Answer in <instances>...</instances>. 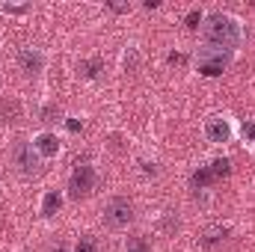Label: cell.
Returning a JSON list of instances; mask_svg holds the SVG:
<instances>
[{
    "instance_id": "cell-1",
    "label": "cell",
    "mask_w": 255,
    "mask_h": 252,
    "mask_svg": "<svg viewBox=\"0 0 255 252\" xmlns=\"http://www.w3.org/2000/svg\"><path fill=\"white\" fill-rule=\"evenodd\" d=\"M205 39L208 45L214 48H223V51H235L241 42H244V27L235 15H226V12H211L205 18Z\"/></svg>"
},
{
    "instance_id": "cell-2",
    "label": "cell",
    "mask_w": 255,
    "mask_h": 252,
    "mask_svg": "<svg viewBox=\"0 0 255 252\" xmlns=\"http://www.w3.org/2000/svg\"><path fill=\"white\" fill-rule=\"evenodd\" d=\"M229 65H232V51H223V48H214V45L199 48V60H196L199 74H205V77H220Z\"/></svg>"
},
{
    "instance_id": "cell-3",
    "label": "cell",
    "mask_w": 255,
    "mask_h": 252,
    "mask_svg": "<svg viewBox=\"0 0 255 252\" xmlns=\"http://www.w3.org/2000/svg\"><path fill=\"white\" fill-rule=\"evenodd\" d=\"M95 181H98V175H95V169L89 166V163H74V169H71V175H68V196L71 199H83V196H89L92 190H95Z\"/></svg>"
},
{
    "instance_id": "cell-4",
    "label": "cell",
    "mask_w": 255,
    "mask_h": 252,
    "mask_svg": "<svg viewBox=\"0 0 255 252\" xmlns=\"http://www.w3.org/2000/svg\"><path fill=\"white\" fill-rule=\"evenodd\" d=\"M130 220H133V205H130V199L125 196H113L107 205H104V223L110 226V229H128L130 226Z\"/></svg>"
},
{
    "instance_id": "cell-5",
    "label": "cell",
    "mask_w": 255,
    "mask_h": 252,
    "mask_svg": "<svg viewBox=\"0 0 255 252\" xmlns=\"http://www.w3.org/2000/svg\"><path fill=\"white\" fill-rule=\"evenodd\" d=\"M12 160H15V166H18L21 175H33L39 169V154H36L33 142H27V139H18L12 145Z\"/></svg>"
},
{
    "instance_id": "cell-6",
    "label": "cell",
    "mask_w": 255,
    "mask_h": 252,
    "mask_svg": "<svg viewBox=\"0 0 255 252\" xmlns=\"http://www.w3.org/2000/svg\"><path fill=\"white\" fill-rule=\"evenodd\" d=\"M18 68L27 74V77H36L42 68H45V54L39 48H24L18 54Z\"/></svg>"
},
{
    "instance_id": "cell-7",
    "label": "cell",
    "mask_w": 255,
    "mask_h": 252,
    "mask_svg": "<svg viewBox=\"0 0 255 252\" xmlns=\"http://www.w3.org/2000/svg\"><path fill=\"white\" fill-rule=\"evenodd\" d=\"M205 136H208L211 142H217V145L229 142V139H232V125H229V119H223V116H211V119L205 122Z\"/></svg>"
},
{
    "instance_id": "cell-8",
    "label": "cell",
    "mask_w": 255,
    "mask_h": 252,
    "mask_svg": "<svg viewBox=\"0 0 255 252\" xmlns=\"http://www.w3.org/2000/svg\"><path fill=\"white\" fill-rule=\"evenodd\" d=\"M33 148H36V154H39V157L51 160V157H57V154H60V136H57V133H51V130L36 133V136H33Z\"/></svg>"
},
{
    "instance_id": "cell-9",
    "label": "cell",
    "mask_w": 255,
    "mask_h": 252,
    "mask_svg": "<svg viewBox=\"0 0 255 252\" xmlns=\"http://www.w3.org/2000/svg\"><path fill=\"white\" fill-rule=\"evenodd\" d=\"M229 238V226H211V229H205L202 232V238H199V244L205 247V250H211V247H217V244H223Z\"/></svg>"
},
{
    "instance_id": "cell-10",
    "label": "cell",
    "mask_w": 255,
    "mask_h": 252,
    "mask_svg": "<svg viewBox=\"0 0 255 252\" xmlns=\"http://www.w3.org/2000/svg\"><path fill=\"white\" fill-rule=\"evenodd\" d=\"M63 208V193L60 190H48L42 199V214L45 217H57V211Z\"/></svg>"
},
{
    "instance_id": "cell-11",
    "label": "cell",
    "mask_w": 255,
    "mask_h": 252,
    "mask_svg": "<svg viewBox=\"0 0 255 252\" xmlns=\"http://www.w3.org/2000/svg\"><path fill=\"white\" fill-rule=\"evenodd\" d=\"M18 116H21V104H18L15 98H3V101H0V125L15 122Z\"/></svg>"
},
{
    "instance_id": "cell-12",
    "label": "cell",
    "mask_w": 255,
    "mask_h": 252,
    "mask_svg": "<svg viewBox=\"0 0 255 252\" xmlns=\"http://www.w3.org/2000/svg\"><path fill=\"white\" fill-rule=\"evenodd\" d=\"M190 184H193V190H205V187H211V184H217L211 166H199V169L190 175Z\"/></svg>"
},
{
    "instance_id": "cell-13",
    "label": "cell",
    "mask_w": 255,
    "mask_h": 252,
    "mask_svg": "<svg viewBox=\"0 0 255 252\" xmlns=\"http://www.w3.org/2000/svg\"><path fill=\"white\" fill-rule=\"evenodd\" d=\"M101 71H104V60H83V63H80V74H83L86 80L101 77Z\"/></svg>"
},
{
    "instance_id": "cell-14",
    "label": "cell",
    "mask_w": 255,
    "mask_h": 252,
    "mask_svg": "<svg viewBox=\"0 0 255 252\" xmlns=\"http://www.w3.org/2000/svg\"><path fill=\"white\" fill-rule=\"evenodd\" d=\"M211 172H214L217 181H220V178H229V175H232V160H229V157H217V160L211 163Z\"/></svg>"
},
{
    "instance_id": "cell-15",
    "label": "cell",
    "mask_w": 255,
    "mask_h": 252,
    "mask_svg": "<svg viewBox=\"0 0 255 252\" xmlns=\"http://www.w3.org/2000/svg\"><path fill=\"white\" fill-rule=\"evenodd\" d=\"M74 252H101V247L95 244V238H92V235H83V238L77 241Z\"/></svg>"
},
{
    "instance_id": "cell-16",
    "label": "cell",
    "mask_w": 255,
    "mask_h": 252,
    "mask_svg": "<svg viewBox=\"0 0 255 252\" xmlns=\"http://www.w3.org/2000/svg\"><path fill=\"white\" fill-rule=\"evenodd\" d=\"M122 65H125V71H136V68H139V54H136V48H128L125 51Z\"/></svg>"
},
{
    "instance_id": "cell-17",
    "label": "cell",
    "mask_w": 255,
    "mask_h": 252,
    "mask_svg": "<svg viewBox=\"0 0 255 252\" xmlns=\"http://www.w3.org/2000/svg\"><path fill=\"white\" fill-rule=\"evenodd\" d=\"M125 252H151V247H148V241H142V238H130Z\"/></svg>"
},
{
    "instance_id": "cell-18",
    "label": "cell",
    "mask_w": 255,
    "mask_h": 252,
    "mask_svg": "<svg viewBox=\"0 0 255 252\" xmlns=\"http://www.w3.org/2000/svg\"><path fill=\"white\" fill-rule=\"evenodd\" d=\"M184 24H187V30H199V24H202V12H199V9H193V12H187Z\"/></svg>"
},
{
    "instance_id": "cell-19",
    "label": "cell",
    "mask_w": 255,
    "mask_h": 252,
    "mask_svg": "<svg viewBox=\"0 0 255 252\" xmlns=\"http://www.w3.org/2000/svg\"><path fill=\"white\" fill-rule=\"evenodd\" d=\"M241 136H244L247 142H255V122H244V125H241Z\"/></svg>"
},
{
    "instance_id": "cell-20",
    "label": "cell",
    "mask_w": 255,
    "mask_h": 252,
    "mask_svg": "<svg viewBox=\"0 0 255 252\" xmlns=\"http://www.w3.org/2000/svg\"><path fill=\"white\" fill-rule=\"evenodd\" d=\"M166 63H169V65H184V63H187V54H181V51H172V54L166 57Z\"/></svg>"
},
{
    "instance_id": "cell-21",
    "label": "cell",
    "mask_w": 255,
    "mask_h": 252,
    "mask_svg": "<svg viewBox=\"0 0 255 252\" xmlns=\"http://www.w3.org/2000/svg\"><path fill=\"white\" fill-rule=\"evenodd\" d=\"M3 12H6V15H24V12H27V6H9V3H6V6H3Z\"/></svg>"
},
{
    "instance_id": "cell-22",
    "label": "cell",
    "mask_w": 255,
    "mask_h": 252,
    "mask_svg": "<svg viewBox=\"0 0 255 252\" xmlns=\"http://www.w3.org/2000/svg\"><path fill=\"white\" fill-rule=\"evenodd\" d=\"M54 116H60L57 107H45V110H42V119H45V122H54Z\"/></svg>"
},
{
    "instance_id": "cell-23",
    "label": "cell",
    "mask_w": 255,
    "mask_h": 252,
    "mask_svg": "<svg viewBox=\"0 0 255 252\" xmlns=\"http://www.w3.org/2000/svg\"><path fill=\"white\" fill-rule=\"evenodd\" d=\"M139 166H142V172H145V175H157V172H160V169H157V163H148V160H142Z\"/></svg>"
},
{
    "instance_id": "cell-24",
    "label": "cell",
    "mask_w": 255,
    "mask_h": 252,
    "mask_svg": "<svg viewBox=\"0 0 255 252\" xmlns=\"http://www.w3.org/2000/svg\"><path fill=\"white\" fill-rule=\"evenodd\" d=\"M107 9H113V12H130V6H125V3H107Z\"/></svg>"
},
{
    "instance_id": "cell-25",
    "label": "cell",
    "mask_w": 255,
    "mask_h": 252,
    "mask_svg": "<svg viewBox=\"0 0 255 252\" xmlns=\"http://www.w3.org/2000/svg\"><path fill=\"white\" fill-rule=\"evenodd\" d=\"M65 127H68V130H71V133H77V130H80V122H77V119H68V122H65Z\"/></svg>"
},
{
    "instance_id": "cell-26",
    "label": "cell",
    "mask_w": 255,
    "mask_h": 252,
    "mask_svg": "<svg viewBox=\"0 0 255 252\" xmlns=\"http://www.w3.org/2000/svg\"><path fill=\"white\" fill-rule=\"evenodd\" d=\"M51 252H68V247H65V244H60L57 250H51Z\"/></svg>"
}]
</instances>
